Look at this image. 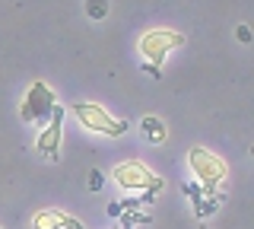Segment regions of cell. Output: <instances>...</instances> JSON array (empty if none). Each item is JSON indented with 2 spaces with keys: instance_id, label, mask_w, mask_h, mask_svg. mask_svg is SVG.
<instances>
[{
  "instance_id": "cell-2",
  "label": "cell",
  "mask_w": 254,
  "mask_h": 229,
  "mask_svg": "<svg viewBox=\"0 0 254 229\" xmlns=\"http://www.w3.org/2000/svg\"><path fill=\"white\" fill-rule=\"evenodd\" d=\"M188 162H190V169H194L197 181H200V191H203V197L216 194L219 181L226 178V162H222L219 156H213L210 150H203V147H190Z\"/></svg>"
},
{
  "instance_id": "cell-3",
  "label": "cell",
  "mask_w": 254,
  "mask_h": 229,
  "mask_svg": "<svg viewBox=\"0 0 254 229\" xmlns=\"http://www.w3.org/2000/svg\"><path fill=\"white\" fill-rule=\"evenodd\" d=\"M70 112L79 118V124H83L86 131L105 134V137H121V134L127 131V121H121V118H111L102 105H89V102H73V105H70Z\"/></svg>"
},
{
  "instance_id": "cell-6",
  "label": "cell",
  "mask_w": 254,
  "mask_h": 229,
  "mask_svg": "<svg viewBox=\"0 0 254 229\" xmlns=\"http://www.w3.org/2000/svg\"><path fill=\"white\" fill-rule=\"evenodd\" d=\"M64 115H67V112H64L61 105H54L48 128L38 134V153L48 156V159H54V162L61 159V128H64Z\"/></svg>"
},
{
  "instance_id": "cell-9",
  "label": "cell",
  "mask_w": 254,
  "mask_h": 229,
  "mask_svg": "<svg viewBox=\"0 0 254 229\" xmlns=\"http://www.w3.org/2000/svg\"><path fill=\"white\" fill-rule=\"evenodd\" d=\"M86 13L92 19H105L108 16V0H86Z\"/></svg>"
},
{
  "instance_id": "cell-7",
  "label": "cell",
  "mask_w": 254,
  "mask_h": 229,
  "mask_svg": "<svg viewBox=\"0 0 254 229\" xmlns=\"http://www.w3.org/2000/svg\"><path fill=\"white\" fill-rule=\"evenodd\" d=\"M32 226L35 229H83V223L76 217H67L61 210H38L32 217Z\"/></svg>"
},
{
  "instance_id": "cell-8",
  "label": "cell",
  "mask_w": 254,
  "mask_h": 229,
  "mask_svg": "<svg viewBox=\"0 0 254 229\" xmlns=\"http://www.w3.org/2000/svg\"><path fill=\"white\" fill-rule=\"evenodd\" d=\"M143 134H146L153 144H162V140H165V124L159 121L156 115H146V118H143Z\"/></svg>"
},
{
  "instance_id": "cell-4",
  "label": "cell",
  "mask_w": 254,
  "mask_h": 229,
  "mask_svg": "<svg viewBox=\"0 0 254 229\" xmlns=\"http://www.w3.org/2000/svg\"><path fill=\"white\" fill-rule=\"evenodd\" d=\"M111 178H115L118 185L124 188V191H153V194H159V191L165 188V181L159 178V175H153V172H149L143 162H137V159L115 165Z\"/></svg>"
},
{
  "instance_id": "cell-10",
  "label": "cell",
  "mask_w": 254,
  "mask_h": 229,
  "mask_svg": "<svg viewBox=\"0 0 254 229\" xmlns=\"http://www.w3.org/2000/svg\"><path fill=\"white\" fill-rule=\"evenodd\" d=\"M89 188H92V191L102 188V172H92V175H89Z\"/></svg>"
},
{
  "instance_id": "cell-1",
  "label": "cell",
  "mask_w": 254,
  "mask_h": 229,
  "mask_svg": "<svg viewBox=\"0 0 254 229\" xmlns=\"http://www.w3.org/2000/svg\"><path fill=\"white\" fill-rule=\"evenodd\" d=\"M181 45H185V35L181 32H169V29H153V32H146L140 38V54L146 58L143 70L153 74V76H162L159 64L165 61V54H169L172 48H181Z\"/></svg>"
},
{
  "instance_id": "cell-5",
  "label": "cell",
  "mask_w": 254,
  "mask_h": 229,
  "mask_svg": "<svg viewBox=\"0 0 254 229\" xmlns=\"http://www.w3.org/2000/svg\"><path fill=\"white\" fill-rule=\"evenodd\" d=\"M54 105H58V102H54V89L48 83L35 80V83H32V89L26 92V102L19 105V118L26 124L42 121V118H51V108Z\"/></svg>"
},
{
  "instance_id": "cell-11",
  "label": "cell",
  "mask_w": 254,
  "mask_h": 229,
  "mask_svg": "<svg viewBox=\"0 0 254 229\" xmlns=\"http://www.w3.org/2000/svg\"><path fill=\"white\" fill-rule=\"evenodd\" d=\"M238 42H245V45L251 42V32H248V26H238Z\"/></svg>"
}]
</instances>
